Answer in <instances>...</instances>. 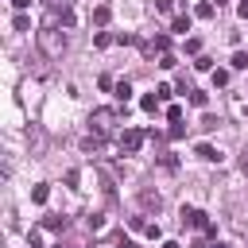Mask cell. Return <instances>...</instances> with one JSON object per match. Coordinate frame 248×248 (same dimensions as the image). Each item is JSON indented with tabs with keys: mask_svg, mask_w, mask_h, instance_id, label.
Instances as JSON below:
<instances>
[{
	"mask_svg": "<svg viewBox=\"0 0 248 248\" xmlns=\"http://www.w3.org/2000/svg\"><path fill=\"white\" fill-rule=\"evenodd\" d=\"M58 23H62L58 12L46 8V19H43V27H39V50H43L46 58H62V54H66V35H62Z\"/></svg>",
	"mask_w": 248,
	"mask_h": 248,
	"instance_id": "1",
	"label": "cell"
},
{
	"mask_svg": "<svg viewBox=\"0 0 248 248\" xmlns=\"http://www.w3.org/2000/svg\"><path fill=\"white\" fill-rule=\"evenodd\" d=\"M116 124H120V108H108V105H105V108H93V112H89V128H93L97 136H108Z\"/></svg>",
	"mask_w": 248,
	"mask_h": 248,
	"instance_id": "2",
	"label": "cell"
},
{
	"mask_svg": "<svg viewBox=\"0 0 248 248\" xmlns=\"http://www.w3.org/2000/svg\"><path fill=\"white\" fill-rule=\"evenodd\" d=\"M143 140H147V132H140V128H124V132L116 136V147H120V155H136V151L143 147Z\"/></svg>",
	"mask_w": 248,
	"mask_h": 248,
	"instance_id": "3",
	"label": "cell"
},
{
	"mask_svg": "<svg viewBox=\"0 0 248 248\" xmlns=\"http://www.w3.org/2000/svg\"><path fill=\"white\" fill-rule=\"evenodd\" d=\"M182 225H190V229H202V232H217L213 225H209V217H205V209H194V205H182Z\"/></svg>",
	"mask_w": 248,
	"mask_h": 248,
	"instance_id": "4",
	"label": "cell"
},
{
	"mask_svg": "<svg viewBox=\"0 0 248 248\" xmlns=\"http://www.w3.org/2000/svg\"><path fill=\"white\" fill-rule=\"evenodd\" d=\"M229 108H232V116H248V89L229 93Z\"/></svg>",
	"mask_w": 248,
	"mask_h": 248,
	"instance_id": "5",
	"label": "cell"
},
{
	"mask_svg": "<svg viewBox=\"0 0 248 248\" xmlns=\"http://www.w3.org/2000/svg\"><path fill=\"white\" fill-rule=\"evenodd\" d=\"M140 205H143L147 213H159V209H163V198H159L155 190H140Z\"/></svg>",
	"mask_w": 248,
	"mask_h": 248,
	"instance_id": "6",
	"label": "cell"
},
{
	"mask_svg": "<svg viewBox=\"0 0 248 248\" xmlns=\"http://www.w3.org/2000/svg\"><path fill=\"white\" fill-rule=\"evenodd\" d=\"M163 50H170V39H167V35H155L151 43H143V54H151V58L163 54Z\"/></svg>",
	"mask_w": 248,
	"mask_h": 248,
	"instance_id": "7",
	"label": "cell"
},
{
	"mask_svg": "<svg viewBox=\"0 0 248 248\" xmlns=\"http://www.w3.org/2000/svg\"><path fill=\"white\" fill-rule=\"evenodd\" d=\"M101 147H105V136H97V132H89V136L81 140V151H85V155H97Z\"/></svg>",
	"mask_w": 248,
	"mask_h": 248,
	"instance_id": "8",
	"label": "cell"
},
{
	"mask_svg": "<svg viewBox=\"0 0 248 248\" xmlns=\"http://www.w3.org/2000/svg\"><path fill=\"white\" fill-rule=\"evenodd\" d=\"M198 159H205V163H221V151L213 147V143H198V151H194Z\"/></svg>",
	"mask_w": 248,
	"mask_h": 248,
	"instance_id": "9",
	"label": "cell"
},
{
	"mask_svg": "<svg viewBox=\"0 0 248 248\" xmlns=\"http://www.w3.org/2000/svg\"><path fill=\"white\" fill-rule=\"evenodd\" d=\"M108 19H112V8H108V4H97V8H93V27H105Z\"/></svg>",
	"mask_w": 248,
	"mask_h": 248,
	"instance_id": "10",
	"label": "cell"
},
{
	"mask_svg": "<svg viewBox=\"0 0 248 248\" xmlns=\"http://www.w3.org/2000/svg\"><path fill=\"white\" fill-rule=\"evenodd\" d=\"M46 198H50V186H46V182H35V186H31V202H39V205H43Z\"/></svg>",
	"mask_w": 248,
	"mask_h": 248,
	"instance_id": "11",
	"label": "cell"
},
{
	"mask_svg": "<svg viewBox=\"0 0 248 248\" xmlns=\"http://www.w3.org/2000/svg\"><path fill=\"white\" fill-rule=\"evenodd\" d=\"M190 105H194V108H205V105H209V93H205V89H190Z\"/></svg>",
	"mask_w": 248,
	"mask_h": 248,
	"instance_id": "12",
	"label": "cell"
},
{
	"mask_svg": "<svg viewBox=\"0 0 248 248\" xmlns=\"http://www.w3.org/2000/svg\"><path fill=\"white\" fill-rule=\"evenodd\" d=\"M194 16H198V19H213V0H202V4L194 8Z\"/></svg>",
	"mask_w": 248,
	"mask_h": 248,
	"instance_id": "13",
	"label": "cell"
},
{
	"mask_svg": "<svg viewBox=\"0 0 248 248\" xmlns=\"http://www.w3.org/2000/svg\"><path fill=\"white\" fill-rule=\"evenodd\" d=\"M170 31L186 35V31H190V16H174V19H170Z\"/></svg>",
	"mask_w": 248,
	"mask_h": 248,
	"instance_id": "14",
	"label": "cell"
},
{
	"mask_svg": "<svg viewBox=\"0 0 248 248\" xmlns=\"http://www.w3.org/2000/svg\"><path fill=\"white\" fill-rule=\"evenodd\" d=\"M159 105H163V101H159L155 93H147V97H140V108H143V112H155Z\"/></svg>",
	"mask_w": 248,
	"mask_h": 248,
	"instance_id": "15",
	"label": "cell"
},
{
	"mask_svg": "<svg viewBox=\"0 0 248 248\" xmlns=\"http://www.w3.org/2000/svg\"><path fill=\"white\" fill-rule=\"evenodd\" d=\"M112 93H116V97L128 105V97H132V81H116V89H112Z\"/></svg>",
	"mask_w": 248,
	"mask_h": 248,
	"instance_id": "16",
	"label": "cell"
},
{
	"mask_svg": "<svg viewBox=\"0 0 248 248\" xmlns=\"http://www.w3.org/2000/svg\"><path fill=\"white\" fill-rule=\"evenodd\" d=\"M27 140H31V151L39 155V151H43V132H39V128H31V132H27Z\"/></svg>",
	"mask_w": 248,
	"mask_h": 248,
	"instance_id": "17",
	"label": "cell"
},
{
	"mask_svg": "<svg viewBox=\"0 0 248 248\" xmlns=\"http://www.w3.org/2000/svg\"><path fill=\"white\" fill-rule=\"evenodd\" d=\"M159 167H163V170H174V167H178L174 151H163V155H159Z\"/></svg>",
	"mask_w": 248,
	"mask_h": 248,
	"instance_id": "18",
	"label": "cell"
},
{
	"mask_svg": "<svg viewBox=\"0 0 248 248\" xmlns=\"http://www.w3.org/2000/svg\"><path fill=\"white\" fill-rule=\"evenodd\" d=\"M12 27H16V31H31V19H27L23 12H16V19H12Z\"/></svg>",
	"mask_w": 248,
	"mask_h": 248,
	"instance_id": "19",
	"label": "cell"
},
{
	"mask_svg": "<svg viewBox=\"0 0 248 248\" xmlns=\"http://www.w3.org/2000/svg\"><path fill=\"white\" fill-rule=\"evenodd\" d=\"M112 43H116V39H112L108 31H97V35H93V46H112Z\"/></svg>",
	"mask_w": 248,
	"mask_h": 248,
	"instance_id": "20",
	"label": "cell"
},
{
	"mask_svg": "<svg viewBox=\"0 0 248 248\" xmlns=\"http://www.w3.org/2000/svg\"><path fill=\"white\" fill-rule=\"evenodd\" d=\"M229 62H232V70H248V54H244V50H236Z\"/></svg>",
	"mask_w": 248,
	"mask_h": 248,
	"instance_id": "21",
	"label": "cell"
},
{
	"mask_svg": "<svg viewBox=\"0 0 248 248\" xmlns=\"http://www.w3.org/2000/svg\"><path fill=\"white\" fill-rule=\"evenodd\" d=\"M43 225H46V229H50V232H62V229H66V217H46V221H43Z\"/></svg>",
	"mask_w": 248,
	"mask_h": 248,
	"instance_id": "22",
	"label": "cell"
},
{
	"mask_svg": "<svg viewBox=\"0 0 248 248\" xmlns=\"http://www.w3.org/2000/svg\"><path fill=\"white\" fill-rule=\"evenodd\" d=\"M46 8H54V12H70L74 8V0H43Z\"/></svg>",
	"mask_w": 248,
	"mask_h": 248,
	"instance_id": "23",
	"label": "cell"
},
{
	"mask_svg": "<svg viewBox=\"0 0 248 248\" xmlns=\"http://www.w3.org/2000/svg\"><path fill=\"white\" fill-rule=\"evenodd\" d=\"M213 85L225 89V85H229V70H213Z\"/></svg>",
	"mask_w": 248,
	"mask_h": 248,
	"instance_id": "24",
	"label": "cell"
},
{
	"mask_svg": "<svg viewBox=\"0 0 248 248\" xmlns=\"http://www.w3.org/2000/svg\"><path fill=\"white\" fill-rule=\"evenodd\" d=\"M143 236H147V240H159V236H163V229H159L155 221H147V229H143Z\"/></svg>",
	"mask_w": 248,
	"mask_h": 248,
	"instance_id": "25",
	"label": "cell"
},
{
	"mask_svg": "<svg viewBox=\"0 0 248 248\" xmlns=\"http://www.w3.org/2000/svg\"><path fill=\"white\" fill-rule=\"evenodd\" d=\"M186 54H202V39L190 35V39H186Z\"/></svg>",
	"mask_w": 248,
	"mask_h": 248,
	"instance_id": "26",
	"label": "cell"
},
{
	"mask_svg": "<svg viewBox=\"0 0 248 248\" xmlns=\"http://www.w3.org/2000/svg\"><path fill=\"white\" fill-rule=\"evenodd\" d=\"M174 62H178V58H174V54H170V50H163V54H159V66H163V70H170V66H174Z\"/></svg>",
	"mask_w": 248,
	"mask_h": 248,
	"instance_id": "27",
	"label": "cell"
},
{
	"mask_svg": "<svg viewBox=\"0 0 248 248\" xmlns=\"http://www.w3.org/2000/svg\"><path fill=\"white\" fill-rule=\"evenodd\" d=\"M155 97H159V101H170L174 89H170V85H155Z\"/></svg>",
	"mask_w": 248,
	"mask_h": 248,
	"instance_id": "28",
	"label": "cell"
},
{
	"mask_svg": "<svg viewBox=\"0 0 248 248\" xmlns=\"http://www.w3.org/2000/svg\"><path fill=\"white\" fill-rule=\"evenodd\" d=\"M217 124H221V120H217V116H213V112H205V116H202V128H205V132H213V128H217Z\"/></svg>",
	"mask_w": 248,
	"mask_h": 248,
	"instance_id": "29",
	"label": "cell"
},
{
	"mask_svg": "<svg viewBox=\"0 0 248 248\" xmlns=\"http://www.w3.org/2000/svg\"><path fill=\"white\" fill-rule=\"evenodd\" d=\"M101 229H105V217L93 213V217H89V232H101Z\"/></svg>",
	"mask_w": 248,
	"mask_h": 248,
	"instance_id": "30",
	"label": "cell"
},
{
	"mask_svg": "<svg viewBox=\"0 0 248 248\" xmlns=\"http://www.w3.org/2000/svg\"><path fill=\"white\" fill-rule=\"evenodd\" d=\"M194 70H213V58H205V54H198V62H194Z\"/></svg>",
	"mask_w": 248,
	"mask_h": 248,
	"instance_id": "31",
	"label": "cell"
},
{
	"mask_svg": "<svg viewBox=\"0 0 248 248\" xmlns=\"http://www.w3.org/2000/svg\"><path fill=\"white\" fill-rule=\"evenodd\" d=\"M27 244H31V248H46V244H43V236H39V232H35V229H31V232H27Z\"/></svg>",
	"mask_w": 248,
	"mask_h": 248,
	"instance_id": "32",
	"label": "cell"
},
{
	"mask_svg": "<svg viewBox=\"0 0 248 248\" xmlns=\"http://www.w3.org/2000/svg\"><path fill=\"white\" fill-rule=\"evenodd\" d=\"M97 85H101V89H116V81H112L108 74H101V78H97Z\"/></svg>",
	"mask_w": 248,
	"mask_h": 248,
	"instance_id": "33",
	"label": "cell"
},
{
	"mask_svg": "<svg viewBox=\"0 0 248 248\" xmlns=\"http://www.w3.org/2000/svg\"><path fill=\"white\" fill-rule=\"evenodd\" d=\"M167 120H170V124H174V120H182V108H178V105H170V108H167Z\"/></svg>",
	"mask_w": 248,
	"mask_h": 248,
	"instance_id": "34",
	"label": "cell"
},
{
	"mask_svg": "<svg viewBox=\"0 0 248 248\" xmlns=\"http://www.w3.org/2000/svg\"><path fill=\"white\" fill-rule=\"evenodd\" d=\"M174 8V0H155V12H170Z\"/></svg>",
	"mask_w": 248,
	"mask_h": 248,
	"instance_id": "35",
	"label": "cell"
},
{
	"mask_svg": "<svg viewBox=\"0 0 248 248\" xmlns=\"http://www.w3.org/2000/svg\"><path fill=\"white\" fill-rule=\"evenodd\" d=\"M27 4H31V0H12V8H16V12H23Z\"/></svg>",
	"mask_w": 248,
	"mask_h": 248,
	"instance_id": "36",
	"label": "cell"
},
{
	"mask_svg": "<svg viewBox=\"0 0 248 248\" xmlns=\"http://www.w3.org/2000/svg\"><path fill=\"white\" fill-rule=\"evenodd\" d=\"M236 12H240V16L248 19V0H240V4H236Z\"/></svg>",
	"mask_w": 248,
	"mask_h": 248,
	"instance_id": "37",
	"label": "cell"
},
{
	"mask_svg": "<svg viewBox=\"0 0 248 248\" xmlns=\"http://www.w3.org/2000/svg\"><path fill=\"white\" fill-rule=\"evenodd\" d=\"M163 248H182V244L178 240H163Z\"/></svg>",
	"mask_w": 248,
	"mask_h": 248,
	"instance_id": "38",
	"label": "cell"
},
{
	"mask_svg": "<svg viewBox=\"0 0 248 248\" xmlns=\"http://www.w3.org/2000/svg\"><path fill=\"white\" fill-rule=\"evenodd\" d=\"M240 170H244V174H248V155H244V159H240Z\"/></svg>",
	"mask_w": 248,
	"mask_h": 248,
	"instance_id": "39",
	"label": "cell"
},
{
	"mask_svg": "<svg viewBox=\"0 0 248 248\" xmlns=\"http://www.w3.org/2000/svg\"><path fill=\"white\" fill-rule=\"evenodd\" d=\"M209 248H229V244H209Z\"/></svg>",
	"mask_w": 248,
	"mask_h": 248,
	"instance_id": "40",
	"label": "cell"
},
{
	"mask_svg": "<svg viewBox=\"0 0 248 248\" xmlns=\"http://www.w3.org/2000/svg\"><path fill=\"white\" fill-rule=\"evenodd\" d=\"M97 248H112V244H97Z\"/></svg>",
	"mask_w": 248,
	"mask_h": 248,
	"instance_id": "41",
	"label": "cell"
}]
</instances>
